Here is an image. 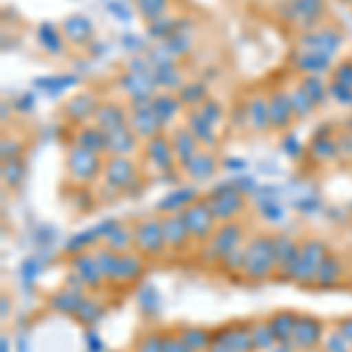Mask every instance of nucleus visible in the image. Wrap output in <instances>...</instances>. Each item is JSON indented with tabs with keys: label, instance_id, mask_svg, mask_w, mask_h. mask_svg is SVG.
<instances>
[{
	"label": "nucleus",
	"instance_id": "nucleus-1",
	"mask_svg": "<svg viewBox=\"0 0 352 352\" xmlns=\"http://www.w3.org/2000/svg\"><path fill=\"white\" fill-rule=\"evenodd\" d=\"M244 252H247V256H244L242 275L249 282H263L277 270L275 240H272V235H263V232L254 235L252 240L244 244Z\"/></svg>",
	"mask_w": 352,
	"mask_h": 352
},
{
	"label": "nucleus",
	"instance_id": "nucleus-2",
	"mask_svg": "<svg viewBox=\"0 0 352 352\" xmlns=\"http://www.w3.org/2000/svg\"><path fill=\"white\" fill-rule=\"evenodd\" d=\"M327 256H329V247L324 242L317 240V237L305 240L298 249V256H296V263H294V268H292V275H289V282L300 285V287L315 285L317 270H320L322 261H324Z\"/></svg>",
	"mask_w": 352,
	"mask_h": 352
},
{
	"label": "nucleus",
	"instance_id": "nucleus-3",
	"mask_svg": "<svg viewBox=\"0 0 352 352\" xmlns=\"http://www.w3.org/2000/svg\"><path fill=\"white\" fill-rule=\"evenodd\" d=\"M134 249L141 256H160L167 249L162 232V217H144L134 226Z\"/></svg>",
	"mask_w": 352,
	"mask_h": 352
},
{
	"label": "nucleus",
	"instance_id": "nucleus-4",
	"mask_svg": "<svg viewBox=\"0 0 352 352\" xmlns=\"http://www.w3.org/2000/svg\"><path fill=\"white\" fill-rule=\"evenodd\" d=\"M181 214H184V221H186V226H188L190 240H195V242H209V237L219 228V221L214 217L207 197H204V200H192Z\"/></svg>",
	"mask_w": 352,
	"mask_h": 352
},
{
	"label": "nucleus",
	"instance_id": "nucleus-5",
	"mask_svg": "<svg viewBox=\"0 0 352 352\" xmlns=\"http://www.w3.org/2000/svg\"><path fill=\"white\" fill-rule=\"evenodd\" d=\"M242 240H244L242 223H237V221H226V223H219L217 232L209 237L207 252L214 261L221 263L230 252H235L237 247H242Z\"/></svg>",
	"mask_w": 352,
	"mask_h": 352
},
{
	"label": "nucleus",
	"instance_id": "nucleus-6",
	"mask_svg": "<svg viewBox=\"0 0 352 352\" xmlns=\"http://www.w3.org/2000/svg\"><path fill=\"white\" fill-rule=\"evenodd\" d=\"M207 202L219 223L235 221L244 209V195L232 186H221V188L212 190V195H207Z\"/></svg>",
	"mask_w": 352,
	"mask_h": 352
},
{
	"label": "nucleus",
	"instance_id": "nucleus-7",
	"mask_svg": "<svg viewBox=\"0 0 352 352\" xmlns=\"http://www.w3.org/2000/svg\"><path fill=\"white\" fill-rule=\"evenodd\" d=\"M68 172H71V179L78 181V184H89L104 172V162L96 153L78 146V148L71 151V157H68Z\"/></svg>",
	"mask_w": 352,
	"mask_h": 352
},
{
	"label": "nucleus",
	"instance_id": "nucleus-8",
	"mask_svg": "<svg viewBox=\"0 0 352 352\" xmlns=\"http://www.w3.org/2000/svg\"><path fill=\"white\" fill-rule=\"evenodd\" d=\"M101 176H104L109 188L122 192L136 181V164L129 160L127 155H113L111 160L104 162V172H101Z\"/></svg>",
	"mask_w": 352,
	"mask_h": 352
},
{
	"label": "nucleus",
	"instance_id": "nucleus-9",
	"mask_svg": "<svg viewBox=\"0 0 352 352\" xmlns=\"http://www.w3.org/2000/svg\"><path fill=\"white\" fill-rule=\"evenodd\" d=\"M160 217H162V232H164L167 249H172V252H184L190 242V232L184 221V214L172 212V214H160Z\"/></svg>",
	"mask_w": 352,
	"mask_h": 352
},
{
	"label": "nucleus",
	"instance_id": "nucleus-10",
	"mask_svg": "<svg viewBox=\"0 0 352 352\" xmlns=\"http://www.w3.org/2000/svg\"><path fill=\"white\" fill-rule=\"evenodd\" d=\"M71 265H73V275H76V280L80 282L85 289H92V292H96V289L106 282V277L101 275V270H99V265H96L92 254H85V252L76 254Z\"/></svg>",
	"mask_w": 352,
	"mask_h": 352
},
{
	"label": "nucleus",
	"instance_id": "nucleus-11",
	"mask_svg": "<svg viewBox=\"0 0 352 352\" xmlns=\"http://www.w3.org/2000/svg\"><path fill=\"white\" fill-rule=\"evenodd\" d=\"M144 256L139 252H124L118 256L116 270H113V285H132L144 275Z\"/></svg>",
	"mask_w": 352,
	"mask_h": 352
},
{
	"label": "nucleus",
	"instance_id": "nucleus-12",
	"mask_svg": "<svg viewBox=\"0 0 352 352\" xmlns=\"http://www.w3.org/2000/svg\"><path fill=\"white\" fill-rule=\"evenodd\" d=\"M322 336H324V329H322L320 320H315V317H310V315H298L296 329H294V336H292V340L296 343V348H300V350L317 348Z\"/></svg>",
	"mask_w": 352,
	"mask_h": 352
},
{
	"label": "nucleus",
	"instance_id": "nucleus-13",
	"mask_svg": "<svg viewBox=\"0 0 352 352\" xmlns=\"http://www.w3.org/2000/svg\"><path fill=\"white\" fill-rule=\"evenodd\" d=\"M272 240H275V263H277V270L282 272V277H285V280H289L294 263H296L300 244L296 240H292L289 235H272Z\"/></svg>",
	"mask_w": 352,
	"mask_h": 352
},
{
	"label": "nucleus",
	"instance_id": "nucleus-14",
	"mask_svg": "<svg viewBox=\"0 0 352 352\" xmlns=\"http://www.w3.org/2000/svg\"><path fill=\"white\" fill-rule=\"evenodd\" d=\"M82 298H85V287L80 282H76L73 287H64L59 292H54L52 298H50V308L54 312H61V315H76Z\"/></svg>",
	"mask_w": 352,
	"mask_h": 352
},
{
	"label": "nucleus",
	"instance_id": "nucleus-15",
	"mask_svg": "<svg viewBox=\"0 0 352 352\" xmlns=\"http://www.w3.org/2000/svg\"><path fill=\"white\" fill-rule=\"evenodd\" d=\"M146 155H148V160L155 164L160 172H169V169L174 167V162H176L172 141H167L160 134L153 136V139H148V146H146Z\"/></svg>",
	"mask_w": 352,
	"mask_h": 352
},
{
	"label": "nucleus",
	"instance_id": "nucleus-16",
	"mask_svg": "<svg viewBox=\"0 0 352 352\" xmlns=\"http://www.w3.org/2000/svg\"><path fill=\"white\" fill-rule=\"evenodd\" d=\"M101 230H104L101 235H104L106 247H111L113 252L124 254V252H132V249H134V230H129L127 226L106 223Z\"/></svg>",
	"mask_w": 352,
	"mask_h": 352
},
{
	"label": "nucleus",
	"instance_id": "nucleus-17",
	"mask_svg": "<svg viewBox=\"0 0 352 352\" xmlns=\"http://www.w3.org/2000/svg\"><path fill=\"white\" fill-rule=\"evenodd\" d=\"M214 338L221 340V343H226L235 352H256V348H254V340H252V331H249V327H244V324L226 327L223 331Z\"/></svg>",
	"mask_w": 352,
	"mask_h": 352
},
{
	"label": "nucleus",
	"instance_id": "nucleus-18",
	"mask_svg": "<svg viewBox=\"0 0 352 352\" xmlns=\"http://www.w3.org/2000/svg\"><path fill=\"white\" fill-rule=\"evenodd\" d=\"M160 127H162V122H160V118L155 116V111H153L151 104H146L144 109L136 106V113L132 118V129L136 136L153 139V136H157V132H160Z\"/></svg>",
	"mask_w": 352,
	"mask_h": 352
},
{
	"label": "nucleus",
	"instance_id": "nucleus-19",
	"mask_svg": "<svg viewBox=\"0 0 352 352\" xmlns=\"http://www.w3.org/2000/svg\"><path fill=\"white\" fill-rule=\"evenodd\" d=\"M172 148H174L176 162H181L184 167L197 155V153H200V151H197V139H195V134H192L190 129H179V132H174Z\"/></svg>",
	"mask_w": 352,
	"mask_h": 352
},
{
	"label": "nucleus",
	"instance_id": "nucleus-20",
	"mask_svg": "<svg viewBox=\"0 0 352 352\" xmlns=\"http://www.w3.org/2000/svg\"><path fill=\"white\" fill-rule=\"evenodd\" d=\"M343 277V263L336 254H329V256L322 261L320 270H317V277H315V287L320 289H331L336 287Z\"/></svg>",
	"mask_w": 352,
	"mask_h": 352
},
{
	"label": "nucleus",
	"instance_id": "nucleus-21",
	"mask_svg": "<svg viewBox=\"0 0 352 352\" xmlns=\"http://www.w3.org/2000/svg\"><path fill=\"white\" fill-rule=\"evenodd\" d=\"M268 116H270V124L277 129L287 127L292 122V116H294V106H292V99L287 94H272L270 101H268Z\"/></svg>",
	"mask_w": 352,
	"mask_h": 352
},
{
	"label": "nucleus",
	"instance_id": "nucleus-22",
	"mask_svg": "<svg viewBox=\"0 0 352 352\" xmlns=\"http://www.w3.org/2000/svg\"><path fill=\"white\" fill-rule=\"evenodd\" d=\"M249 331H252V340H254V348H256V352H272L275 350V345L280 343L268 320L252 322V324H249Z\"/></svg>",
	"mask_w": 352,
	"mask_h": 352
},
{
	"label": "nucleus",
	"instance_id": "nucleus-23",
	"mask_svg": "<svg viewBox=\"0 0 352 352\" xmlns=\"http://www.w3.org/2000/svg\"><path fill=\"white\" fill-rule=\"evenodd\" d=\"M96 127L106 134H113L118 129L124 127V113L120 106L116 104H104V109L96 111Z\"/></svg>",
	"mask_w": 352,
	"mask_h": 352
},
{
	"label": "nucleus",
	"instance_id": "nucleus-24",
	"mask_svg": "<svg viewBox=\"0 0 352 352\" xmlns=\"http://www.w3.org/2000/svg\"><path fill=\"white\" fill-rule=\"evenodd\" d=\"M296 320H298V315L296 312H289V310H280V312H275V315L270 317V327H272V331H275V336L280 343H287V340H292L294 336V329H296Z\"/></svg>",
	"mask_w": 352,
	"mask_h": 352
},
{
	"label": "nucleus",
	"instance_id": "nucleus-25",
	"mask_svg": "<svg viewBox=\"0 0 352 352\" xmlns=\"http://www.w3.org/2000/svg\"><path fill=\"white\" fill-rule=\"evenodd\" d=\"M179 336L184 338V343L188 345L190 352H207L209 345L214 343V336L202 327H184L179 331Z\"/></svg>",
	"mask_w": 352,
	"mask_h": 352
},
{
	"label": "nucleus",
	"instance_id": "nucleus-26",
	"mask_svg": "<svg viewBox=\"0 0 352 352\" xmlns=\"http://www.w3.org/2000/svg\"><path fill=\"white\" fill-rule=\"evenodd\" d=\"M136 146V134L132 129L122 127L118 129V132L109 134V146H106V151H111L113 155H127V153H132Z\"/></svg>",
	"mask_w": 352,
	"mask_h": 352
},
{
	"label": "nucleus",
	"instance_id": "nucleus-27",
	"mask_svg": "<svg viewBox=\"0 0 352 352\" xmlns=\"http://www.w3.org/2000/svg\"><path fill=\"white\" fill-rule=\"evenodd\" d=\"M101 315H104V305H101L94 296H85L80 308L76 310V315L73 317H76L82 327H92L101 320Z\"/></svg>",
	"mask_w": 352,
	"mask_h": 352
},
{
	"label": "nucleus",
	"instance_id": "nucleus-28",
	"mask_svg": "<svg viewBox=\"0 0 352 352\" xmlns=\"http://www.w3.org/2000/svg\"><path fill=\"white\" fill-rule=\"evenodd\" d=\"M186 172H188L192 179H197V181H204V179H209V176L214 174V169H217V160H214L209 153H197L192 160L186 164Z\"/></svg>",
	"mask_w": 352,
	"mask_h": 352
},
{
	"label": "nucleus",
	"instance_id": "nucleus-29",
	"mask_svg": "<svg viewBox=\"0 0 352 352\" xmlns=\"http://www.w3.org/2000/svg\"><path fill=\"white\" fill-rule=\"evenodd\" d=\"M92 256L96 261V265H99V270H101V275L106 277V282H111V277H113V270H116V263H118V256L120 254L118 252H113L111 247H99L96 252H92Z\"/></svg>",
	"mask_w": 352,
	"mask_h": 352
},
{
	"label": "nucleus",
	"instance_id": "nucleus-30",
	"mask_svg": "<svg viewBox=\"0 0 352 352\" xmlns=\"http://www.w3.org/2000/svg\"><path fill=\"white\" fill-rule=\"evenodd\" d=\"M249 122H252L254 129H265V127H268V124H270L268 101L252 99V104H249Z\"/></svg>",
	"mask_w": 352,
	"mask_h": 352
},
{
	"label": "nucleus",
	"instance_id": "nucleus-31",
	"mask_svg": "<svg viewBox=\"0 0 352 352\" xmlns=\"http://www.w3.org/2000/svg\"><path fill=\"white\" fill-rule=\"evenodd\" d=\"M153 111H155V116L160 118V122H169L174 118V113L179 111V101H174L172 96H157V99H153Z\"/></svg>",
	"mask_w": 352,
	"mask_h": 352
},
{
	"label": "nucleus",
	"instance_id": "nucleus-32",
	"mask_svg": "<svg viewBox=\"0 0 352 352\" xmlns=\"http://www.w3.org/2000/svg\"><path fill=\"white\" fill-rule=\"evenodd\" d=\"M188 127H190V132L195 134V139L197 141H209L212 139V127L214 124L207 120V118L202 116V113H190V120H188Z\"/></svg>",
	"mask_w": 352,
	"mask_h": 352
},
{
	"label": "nucleus",
	"instance_id": "nucleus-33",
	"mask_svg": "<svg viewBox=\"0 0 352 352\" xmlns=\"http://www.w3.org/2000/svg\"><path fill=\"white\" fill-rule=\"evenodd\" d=\"M134 352H162V333L146 331L144 336L136 340Z\"/></svg>",
	"mask_w": 352,
	"mask_h": 352
},
{
	"label": "nucleus",
	"instance_id": "nucleus-34",
	"mask_svg": "<svg viewBox=\"0 0 352 352\" xmlns=\"http://www.w3.org/2000/svg\"><path fill=\"white\" fill-rule=\"evenodd\" d=\"M3 176H5V184L8 186H19L21 184V176H24V164L19 160H5V167H3Z\"/></svg>",
	"mask_w": 352,
	"mask_h": 352
},
{
	"label": "nucleus",
	"instance_id": "nucleus-35",
	"mask_svg": "<svg viewBox=\"0 0 352 352\" xmlns=\"http://www.w3.org/2000/svg\"><path fill=\"white\" fill-rule=\"evenodd\" d=\"M289 99H292V106H294V113H296V116H305V113L312 109V104H315L312 96L305 92L303 87L296 89L294 94H289Z\"/></svg>",
	"mask_w": 352,
	"mask_h": 352
},
{
	"label": "nucleus",
	"instance_id": "nucleus-36",
	"mask_svg": "<svg viewBox=\"0 0 352 352\" xmlns=\"http://www.w3.org/2000/svg\"><path fill=\"white\" fill-rule=\"evenodd\" d=\"M162 352H190V350H188V345L184 343V338L179 336V331L176 333L164 331L162 333Z\"/></svg>",
	"mask_w": 352,
	"mask_h": 352
},
{
	"label": "nucleus",
	"instance_id": "nucleus-37",
	"mask_svg": "<svg viewBox=\"0 0 352 352\" xmlns=\"http://www.w3.org/2000/svg\"><path fill=\"white\" fill-rule=\"evenodd\" d=\"M244 256H247V252H244V247H237L235 252H230L228 256L221 261V265H223L226 270H235V272H242L244 270Z\"/></svg>",
	"mask_w": 352,
	"mask_h": 352
},
{
	"label": "nucleus",
	"instance_id": "nucleus-38",
	"mask_svg": "<svg viewBox=\"0 0 352 352\" xmlns=\"http://www.w3.org/2000/svg\"><path fill=\"white\" fill-rule=\"evenodd\" d=\"M164 5H167V0H139V10L146 19H155L164 10Z\"/></svg>",
	"mask_w": 352,
	"mask_h": 352
},
{
	"label": "nucleus",
	"instance_id": "nucleus-39",
	"mask_svg": "<svg viewBox=\"0 0 352 352\" xmlns=\"http://www.w3.org/2000/svg\"><path fill=\"white\" fill-rule=\"evenodd\" d=\"M324 352H352V348L348 345V340L340 336V331L336 329V331H333L331 336L324 340Z\"/></svg>",
	"mask_w": 352,
	"mask_h": 352
},
{
	"label": "nucleus",
	"instance_id": "nucleus-40",
	"mask_svg": "<svg viewBox=\"0 0 352 352\" xmlns=\"http://www.w3.org/2000/svg\"><path fill=\"white\" fill-rule=\"evenodd\" d=\"M202 96H204L202 85H190V87H186L184 92H181V101H184V104H195V101H200Z\"/></svg>",
	"mask_w": 352,
	"mask_h": 352
},
{
	"label": "nucleus",
	"instance_id": "nucleus-41",
	"mask_svg": "<svg viewBox=\"0 0 352 352\" xmlns=\"http://www.w3.org/2000/svg\"><path fill=\"white\" fill-rule=\"evenodd\" d=\"M303 89L312 96V101H320L322 96H324V85L320 80H315V78H308V80L303 82Z\"/></svg>",
	"mask_w": 352,
	"mask_h": 352
},
{
	"label": "nucleus",
	"instance_id": "nucleus-42",
	"mask_svg": "<svg viewBox=\"0 0 352 352\" xmlns=\"http://www.w3.org/2000/svg\"><path fill=\"white\" fill-rule=\"evenodd\" d=\"M331 94L336 96L340 104H352V89H350V87H345V85L336 82V85L331 87Z\"/></svg>",
	"mask_w": 352,
	"mask_h": 352
},
{
	"label": "nucleus",
	"instance_id": "nucleus-43",
	"mask_svg": "<svg viewBox=\"0 0 352 352\" xmlns=\"http://www.w3.org/2000/svg\"><path fill=\"white\" fill-rule=\"evenodd\" d=\"M336 78H338L340 85H345V87L352 89V64H348V61H345V64L338 68Z\"/></svg>",
	"mask_w": 352,
	"mask_h": 352
},
{
	"label": "nucleus",
	"instance_id": "nucleus-44",
	"mask_svg": "<svg viewBox=\"0 0 352 352\" xmlns=\"http://www.w3.org/2000/svg\"><path fill=\"white\" fill-rule=\"evenodd\" d=\"M338 331H340V336L348 340V345L352 348V317H350V320L338 322Z\"/></svg>",
	"mask_w": 352,
	"mask_h": 352
},
{
	"label": "nucleus",
	"instance_id": "nucleus-45",
	"mask_svg": "<svg viewBox=\"0 0 352 352\" xmlns=\"http://www.w3.org/2000/svg\"><path fill=\"white\" fill-rule=\"evenodd\" d=\"M207 352H235V350L228 348V345H226V343H221V340L214 338V343L209 345V350H207Z\"/></svg>",
	"mask_w": 352,
	"mask_h": 352
},
{
	"label": "nucleus",
	"instance_id": "nucleus-46",
	"mask_svg": "<svg viewBox=\"0 0 352 352\" xmlns=\"http://www.w3.org/2000/svg\"><path fill=\"white\" fill-rule=\"evenodd\" d=\"M3 352H8V338H3Z\"/></svg>",
	"mask_w": 352,
	"mask_h": 352
}]
</instances>
